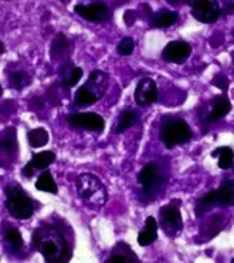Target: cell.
Segmentation results:
<instances>
[{"label": "cell", "instance_id": "cell-1", "mask_svg": "<svg viewBox=\"0 0 234 263\" xmlns=\"http://www.w3.org/2000/svg\"><path fill=\"white\" fill-rule=\"evenodd\" d=\"M34 242H37L38 251L43 255L46 262H67L70 259L67 242L58 233L49 232L41 236L37 235V239H34Z\"/></svg>", "mask_w": 234, "mask_h": 263}, {"label": "cell", "instance_id": "cell-2", "mask_svg": "<svg viewBox=\"0 0 234 263\" xmlns=\"http://www.w3.org/2000/svg\"><path fill=\"white\" fill-rule=\"evenodd\" d=\"M216 206H234V181H224L219 190H215L200 198L196 205V215L202 216Z\"/></svg>", "mask_w": 234, "mask_h": 263}, {"label": "cell", "instance_id": "cell-3", "mask_svg": "<svg viewBox=\"0 0 234 263\" xmlns=\"http://www.w3.org/2000/svg\"><path fill=\"white\" fill-rule=\"evenodd\" d=\"M77 192L81 199L91 205H104L107 202V188L93 174H82L77 178Z\"/></svg>", "mask_w": 234, "mask_h": 263}, {"label": "cell", "instance_id": "cell-4", "mask_svg": "<svg viewBox=\"0 0 234 263\" xmlns=\"http://www.w3.org/2000/svg\"><path fill=\"white\" fill-rule=\"evenodd\" d=\"M192 137H193V133H192L189 124L183 120H179V118L167 120L160 128V140L169 149L176 145L189 142Z\"/></svg>", "mask_w": 234, "mask_h": 263}, {"label": "cell", "instance_id": "cell-5", "mask_svg": "<svg viewBox=\"0 0 234 263\" xmlns=\"http://www.w3.org/2000/svg\"><path fill=\"white\" fill-rule=\"evenodd\" d=\"M5 191H6V209L9 211V214L16 219H29L34 212L30 198L19 186L14 185L7 186Z\"/></svg>", "mask_w": 234, "mask_h": 263}, {"label": "cell", "instance_id": "cell-6", "mask_svg": "<svg viewBox=\"0 0 234 263\" xmlns=\"http://www.w3.org/2000/svg\"><path fill=\"white\" fill-rule=\"evenodd\" d=\"M159 218L160 227L163 228V231L169 236H176L182 231V228H183V222H182V215H180V211H179V205H175L173 202L159 209Z\"/></svg>", "mask_w": 234, "mask_h": 263}, {"label": "cell", "instance_id": "cell-7", "mask_svg": "<svg viewBox=\"0 0 234 263\" xmlns=\"http://www.w3.org/2000/svg\"><path fill=\"white\" fill-rule=\"evenodd\" d=\"M193 17L202 23H213L220 16V7L216 0H192Z\"/></svg>", "mask_w": 234, "mask_h": 263}, {"label": "cell", "instance_id": "cell-8", "mask_svg": "<svg viewBox=\"0 0 234 263\" xmlns=\"http://www.w3.org/2000/svg\"><path fill=\"white\" fill-rule=\"evenodd\" d=\"M68 123L75 128H84L88 131L101 133L105 127V121L102 117L97 112H77L68 116Z\"/></svg>", "mask_w": 234, "mask_h": 263}, {"label": "cell", "instance_id": "cell-9", "mask_svg": "<svg viewBox=\"0 0 234 263\" xmlns=\"http://www.w3.org/2000/svg\"><path fill=\"white\" fill-rule=\"evenodd\" d=\"M192 53V47L185 42H171L166 44V47L162 51V59L167 63L182 64L185 63Z\"/></svg>", "mask_w": 234, "mask_h": 263}, {"label": "cell", "instance_id": "cell-10", "mask_svg": "<svg viewBox=\"0 0 234 263\" xmlns=\"http://www.w3.org/2000/svg\"><path fill=\"white\" fill-rule=\"evenodd\" d=\"M74 10L78 16L84 17L86 20H90V22H104V20L110 18V16H111L108 7L105 6L104 3H99V2L91 3L88 6L77 5L74 7Z\"/></svg>", "mask_w": 234, "mask_h": 263}, {"label": "cell", "instance_id": "cell-11", "mask_svg": "<svg viewBox=\"0 0 234 263\" xmlns=\"http://www.w3.org/2000/svg\"><path fill=\"white\" fill-rule=\"evenodd\" d=\"M160 172L159 168L156 164L151 162V164H146V165L142 168V171L139 172L138 175V182L142 185L143 191L146 194H151L154 192L156 188H159L160 185Z\"/></svg>", "mask_w": 234, "mask_h": 263}, {"label": "cell", "instance_id": "cell-12", "mask_svg": "<svg viewBox=\"0 0 234 263\" xmlns=\"http://www.w3.org/2000/svg\"><path fill=\"white\" fill-rule=\"evenodd\" d=\"M158 100V88L152 79H142L136 84L135 101L139 105L152 104Z\"/></svg>", "mask_w": 234, "mask_h": 263}, {"label": "cell", "instance_id": "cell-13", "mask_svg": "<svg viewBox=\"0 0 234 263\" xmlns=\"http://www.w3.org/2000/svg\"><path fill=\"white\" fill-rule=\"evenodd\" d=\"M158 239V223L154 216H148L145 220L143 231L138 235V243L141 246H149Z\"/></svg>", "mask_w": 234, "mask_h": 263}, {"label": "cell", "instance_id": "cell-14", "mask_svg": "<svg viewBox=\"0 0 234 263\" xmlns=\"http://www.w3.org/2000/svg\"><path fill=\"white\" fill-rule=\"evenodd\" d=\"M231 110V103L227 98V96H219L213 100L211 103V111L209 114V121H216V120H222L227 116Z\"/></svg>", "mask_w": 234, "mask_h": 263}, {"label": "cell", "instance_id": "cell-15", "mask_svg": "<svg viewBox=\"0 0 234 263\" xmlns=\"http://www.w3.org/2000/svg\"><path fill=\"white\" fill-rule=\"evenodd\" d=\"M108 263L114 262H138V256H136L134 251L131 249L130 245L123 243V242H119L117 243V246L114 248V252L112 255L108 259H107Z\"/></svg>", "mask_w": 234, "mask_h": 263}, {"label": "cell", "instance_id": "cell-16", "mask_svg": "<svg viewBox=\"0 0 234 263\" xmlns=\"http://www.w3.org/2000/svg\"><path fill=\"white\" fill-rule=\"evenodd\" d=\"M108 76L102 71H94V73L90 74V79H88V83L86 86L94 91L99 98L104 94L105 88H107V83H108Z\"/></svg>", "mask_w": 234, "mask_h": 263}, {"label": "cell", "instance_id": "cell-17", "mask_svg": "<svg viewBox=\"0 0 234 263\" xmlns=\"http://www.w3.org/2000/svg\"><path fill=\"white\" fill-rule=\"evenodd\" d=\"M99 100V97L94 91H91L87 86L80 87L74 96V104L77 107H90L95 104Z\"/></svg>", "mask_w": 234, "mask_h": 263}, {"label": "cell", "instance_id": "cell-18", "mask_svg": "<svg viewBox=\"0 0 234 263\" xmlns=\"http://www.w3.org/2000/svg\"><path fill=\"white\" fill-rule=\"evenodd\" d=\"M54 161H56V154L51 151H41V153L33 154L29 164L34 170H47Z\"/></svg>", "mask_w": 234, "mask_h": 263}, {"label": "cell", "instance_id": "cell-19", "mask_svg": "<svg viewBox=\"0 0 234 263\" xmlns=\"http://www.w3.org/2000/svg\"><path fill=\"white\" fill-rule=\"evenodd\" d=\"M36 188H37L38 191H43V192L53 194V195H56L57 192H58L56 181H54V178H53V175H51V172L46 171V170L40 174L37 182H36Z\"/></svg>", "mask_w": 234, "mask_h": 263}, {"label": "cell", "instance_id": "cell-20", "mask_svg": "<svg viewBox=\"0 0 234 263\" xmlns=\"http://www.w3.org/2000/svg\"><path fill=\"white\" fill-rule=\"evenodd\" d=\"M211 157H219V166L222 170H230L234 165V153L231 148L220 147L211 153Z\"/></svg>", "mask_w": 234, "mask_h": 263}, {"label": "cell", "instance_id": "cell-21", "mask_svg": "<svg viewBox=\"0 0 234 263\" xmlns=\"http://www.w3.org/2000/svg\"><path fill=\"white\" fill-rule=\"evenodd\" d=\"M176 20H178V13L167 10V9H162L158 14L154 16L152 26L154 27H169L173 23H176Z\"/></svg>", "mask_w": 234, "mask_h": 263}, {"label": "cell", "instance_id": "cell-22", "mask_svg": "<svg viewBox=\"0 0 234 263\" xmlns=\"http://www.w3.org/2000/svg\"><path fill=\"white\" fill-rule=\"evenodd\" d=\"M49 133L44 128H34L29 131L27 134V140H29V144H30L33 148H40L44 147L47 142H49Z\"/></svg>", "mask_w": 234, "mask_h": 263}, {"label": "cell", "instance_id": "cell-23", "mask_svg": "<svg viewBox=\"0 0 234 263\" xmlns=\"http://www.w3.org/2000/svg\"><path fill=\"white\" fill-rule=\"evenodd\" d=\"M5 240H6V243L10 248H12L14 252H19L23 249V246H25V240H23V236H22V233L17 231V229H9L5 233Z\"/></svg>", "mask_w": 234, "mask_h": 263}, {"label": "cell", "instance_id": "cell-24", "mask_svg": "<svg viewBox=\"0 0 234 263\" xmlns=\"http://www.w3.org/2000/svg\"><path fill=\"white\" fill-rule=\"evenodd\" d=\"M82 77V68L80 67H71L66 70V74L61 80V84L64 88H70L74 87Z\"/></svg>", "mask_w": 234, "mask_h": 263}, {"label": "cell", "instance_id": "cell-25", "mask_svg": "<svg viewBox=\"0 0 234 263\" xmlns=\"http://www.w3.org/2000/svg\"><path fill=\"white\" fill-rule=\"evenodd\" d=\"M16 147H17V144H16V129H6L2 134V151L10 154L16 149Z\"/></svg>", "mask_w": 234, "mask_h": 263}, {"label": "cell", "instance_id": "cell-26", "mask_svg": "<svg viewBox=\"0 0 234 263\" xmlns=\"http://www.w3.org/2000/svg\"><path fill=\"white\" fill-rule=\"evenodd\" d=\"M138 120V117L134 111L131 110H125L121 112V116H119V121H118V127H117V131L118 133H123L125 129L131 128L135 121Z\"/></svg>", "mask_w": 234, "mask_h": 263}, {"label": "cell", "instance_id": "cell-27", "mask_svg": "<svg viewBox=\"0 0 234 263\" xmlns=\"http://www.w3.org/2000/svg\"><path fill=\"white\" fill-rule=\"evenodd\" d=\"M10 87L14 88V90H23L29 83H30V80L27 77V74L23 73V71H16V73H13L10 76Z\"/></svg>", "mask_w": 234, "mask_h": 263}, {"label": "cell", "instance_id": "cell-28", "mask_svg": "<svg viewBox=\"0 0 234 263\" xmlns=\"http://www.w3.org/2000/svg\"><path fill=\"white\" fill-rule=\"evenodd\" d=\"M135 43L131 37H123L122 40L118 44V53L121 55H131L134 51Z\"/></svg>", "mask_w": 234, "mask_h": 263}, {"label": "cell", "instance_id": "cell-29", "mask_svg": "<svg viewBox=\"0 0 234 263\" xmlns=\"http://www.w3.org/2000/svg\"><path fill=\"white\" fill-rule=\"evenodd\" d=\"M213 86H216L217 88H220L223 91H226L228 87V80L226 76H223V74H219V76H216L215 79H213Z\"/></svg>", "mask_w": 234, "mask_h": 263}, {"label": "cell", "instance_id": "cell-30", "mask_svg": "<svg viewBox=\"0 0 234 263\" xmlns=\"http://www.w3.org/2000/svg\"><path fill=\"white\" fill-rule=\"evenodd\" d=\"M123 20H125L126 26H132L136 20V13L134 10H126L123 14Z\"/></svg>", "mask_w": 234, "mask_h": 263}, {"label": "cell", "instance_id": "cell-31", "mask_svg": "<svg viewBox=\"0 0 234 263\" xmlns=\"http://www.w3.org/2000/svg\"><path fill=\"white\" fill-rule=\"evenodd\" d=\"M34 171H36V170H34L30 164H27V165L22 170V174H23V177L25 178H31L33 177V174H34Z\"/></svg>", "mask_w": 234, "mask_h": 263}, {"label": "cell", "instance_id": "cell-32", "mask_svg": "<svg viewBox=\"0 0 234 263\" xmlns=\"http://www.w3.org/2000/svg\"><path fill=\"white\" fill-rule=\"evenodd\" d=\"M166 2H169V3H176V2H179V0H166Z\"/></svg>", "mask_w": 234, "mask_h": 263}, {"label": "cell", "instance_id": "cell-33", "mask_svg": "<svg viewBox=\"0 0 234 263\" xmlns=\"http://www.w3.org/2000/svg\"><path fill=\"white\" fill-rule=\"evenodd\" d=\"M231 263H234V259H233V260H231Z\"/></svg>", "mask_w": 234, "mask_h": 263}, {"label": "cell", "instance_id": "cell-34", "mask_svg": "<svg viewBox=\"0 0 234 263\" xmlns=\"http://www.w3.org/2000/svg\"><path fill=\"white\" fill-rule=\"evenodd\" d=\"M233 9H234V5H233Z\"/></svg>", "mask_w": 234, "mask_h": 263}]
</instances>
